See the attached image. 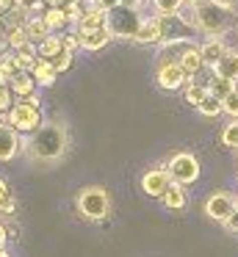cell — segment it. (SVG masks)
Returning a JSON list of instances; mask_svg holds the SVG:
<instances>
[{"label": "cell", "mask_w": 238, "mask_h": 257, "mask_svg": "<svg viewBox=\"0 0 238 257\" xmlns=\"http://www.w3.org/2000/svg\"><path fill=\"white\" fill-rule=\"evenodd\" d=\"M66 150H69V130L58 119H50L36 133L22 139V152L36 163H55L66 155Z\"/></svg>", "instance_id": "cell-1"}, {"label": "cell", "mask_w": 238, "mask_h": 257, "mask_svg": "<svg viewBox=\"0 0 238 257\" xmlns=\"http://www.w3.org/2000/svg\"><path fill=\"white\" fill-rule=\"evenodd\" d=\"M194 12H197V31L199 34L210 36V39H224L227 36V31H230V25H232L230 9H221L219 3L208 0V3L197 6Z\"/></svg>", "instance_id": "cell-2"}, {"label": "cell", "mask_w": 238, "mask_h": 257, "mask_svg": "<svg viewBox=\"0 0 238 257\" xmlns=\"http://www.w3.org/2000/svg\"><path fill=\"white\" fill-rule=\"evenodd\" d=\"M75 207L86 221H105L111 216V194L103 185H86L77 191Z\"/></svg>", "instance_id": "cell-3"}, {"label": "cell", "mask_w": 238, "mask_h": 257, "mask_svg": "<svg viewBox=\"0 0 238 257\" xmlns=\"http://www.w3.org/2000/svg\"><path fill=\"white\" fill-rule=\"evenodd\" d=\"M144 20H147V17L141 14V9L116 6V9H111V12H108L105 28H108V34L114 36V39H127V42H133Z\"/></svg>", "instance_id": "cell-4"}, {"label": "cell", "mask_w": 238, "mask_h": 257, "mask_svg": "<svg viewBox=\"0 0 238 257\" xmlns=\"http://www.w3.org/2000/svg\"><path fill=\"white\" fill-rule=\"evenodd\" d=\"M6 119H9V124H11V127H14L20 136H31V133H36V130L44 124V119H42V108L28 105L25 100H17V102H14V108H11L9 113H6Z\"/></svg>", "instance_id": "cell-5"}, {"label": "cell", "mask_w": 238, "mask_h": 257, "mask_svg": "<svg viewBox=\"0 0 238 257\" xmlns=\"http://www.w3.org/2000/svg\"><path fill=\"white\" fill-rule=\"evenodd\" d=\"M166 172H169L172 183L177 185H191L199 180V161L197 155H191V152H175V155H169V161H166Z\"/></svg>", "instance_id": "cell-6"}, {"label": "cell", "mask_w": 238, "mask_h": 257, "mask_svg": "<svg viewBox=\"0 0 238 257\" xmlns=\"http://www.w3.org/2000/svg\"><path fill=\"white\" fill-rule=\"evenodd\" d=\"M238 207L235 196L227 194V191H216V194L208 196V202H205V216L210 218V221H219L224 224L227 218H230V213Z\"/></svg>", "instance_id": "cell-7"}, {"label": "cell", "mask_w": 238, "mask_h": 257, "mask_svg": "<svg viewBox=\"0 0 238 257\" xmlns=\"http://www.w3.org/2000/svg\"><path fill=\"white\" fill-rule=\"evenodd\" d=\"M20 152H22V136L9 124L6 113H0V163L14 161Z\"/></svg>", "instance_id": "cell-8"}, {"label": "cell", "mask_w": 238, "mask_h": 257, "mask_svg": "<svg viewBox=\"0 0 238 257\" xmlns=\"http://www.w3.org/2000/svg\"><path fill=\"white\" fill-rule=\"evenodd\" d=\"M169 185H172V177H169V172H166V163H161V166H155V169H147L144 177H141V191L147 196H152V199H161V196L169 191Z\"/></svg>", "instance_id": "cell-9"}, {"label": "cell", "mask_w": 238, "mask_h": 257, "mask_svg": "<svg viewBox=\"0 0 238 257\" xmlns=\"http://www.w3.org/2000/svg\"><path fill=\"white\" fill-rule=\"evenodd\" d=\"M194 47V39H166L158 45V56H155V67H169V64H180L183 53Z\"/></svg>", "instance_id": "cell-10"}, {"label": "cell", "mask_w": 238, "mask_h": 257, "mask_svg": "<svg viewBox=\"0 0 238 257\" xmlns=\"http://www.w3.org/2000/svg\"><path fill=\"white\" fill-rule=\"evenodd\" d=\"M155 80H158V86L164 91H180L186 89V83L191 78L183 72L180 64H169V67H155Z\"/></svg>", "instance_id": "cell-11"}, {"label": "cell", "mask_w": 238, "mask_h": 257, "mask_svg": "<svg viewBox=\"0 0 238 257\" xmlns=\"http://www.w3.org/2000/svg\"><path fill=\"white\" fill-rule=\"evenodd\" d=\"M210 78H224V80H238V50H227L219 61L210 67Z\"/></svg>", "instance_id": "cell-12"}, {"label": "cell", "mask_w": 238, "mask_h": 257, "mask_svg": "<svg viewBox=\"0 0 238 257\" xmlns=\"http://www.w3.org/2000/svg\"><path fill=\"white\" fill-rule=\"evenodd\" d=\"M105 20H108V12H103L100 6H94L92 0L86 3V12H83L81 23L75 25L77 34H89V31H97V28H105Z\"/></svg>", "instance_id": "cell-13"}, {"label": "cell", "mask_w": 238, "mask_h": 257, "mask_svg": "<svg viewBox=\"0 0 238 257\" xmlns=\"http://www.w3.org/2000/svg\"><path fill=\"white\" fill-rule=\"evenodd\" d=\"M136 45H161L164 42V31H161V23H158V17H147L141 23V28H138V34H136Z\"/></svg>", "instance_id": "cell-14"}, {"label": "cell", "mask_w": 238, "mask_h": 257, "mask_svg": "<svg viewBox=\"0 0 238 257\" xmlns=\"http://www.w3.org/2000/svg\"><path fill=\"white\" fill-rule=\"evenodd\" d=\"M9 86H11V91H14L17 100H25V97L36 94V80H33L31 72H17L14 78L9 80Z\"/></svg>", "instance_id": "cell-15"}, {"label": "cell", "mask_w": 238, "mask_h": 257, "mask_svg": "<svg viewBox=\"0 0 238 257\" xmlns=\"http://www.w3.org/2000/svg\"><path fill=\"white\" fill-rule=\"evenodd\" d=\"M114 36L108 34V28H97V31H89V34H81V50H89V53H97L103 50Z\"/></svg>", "instance_id": "cell-16"}, {"label": "cell", "mask_w": 238, "mask_h": 257, "mask_svg": "<svg viewBox=\"0 0 238 257\" xmlns=\"http://www.w3.org/2000/svg\"><path fill=\"white\" fill-rule=\"evenodd\" d=\"M180 67H183V72H186L188 78H197V75L202 72V69H205V61H202V53H199V45L188 47V50L183 53Z\"/></svg>", "instance_id": "cell-17"}, {"label": "cell", "mask_w": 238, "mask_h": 257, "mask_svg": "<svg viewBox=\"0 0 238 257\" xmlns=\"http://www.w3.org/2000/svg\"><path fill=\"white\" fill-rule=\"evenodd\" d=\"M227 50H230V47L224 45V39H208V42L199 45V53H202V61H205V67H208V69L213 67V64L219 61Z\"/></svg>", "instance_id": "cell-18"}, {"label": "cell", "mask_w": 238, "mask_h": 257, "mask_svg": "<svg viewBox=\"0 0 238 257\" xmlns=\"http://www.w3.org/2000/svg\"><path fill=\"white\" fill-rule=\"evenodd\" d=\"M31 75H33V80H36V86H44V89L58 80V72H55V67L50 64V58H39L36 67L31 69Z\"/></svg>", "instance_id": "cell-19"}, {"label": "cell", "mask_w": 238, "mask_h": 257, "mask_svg": "<svg viewBox=\"0 0 238 257\" xmlns=\"http://www.w3.org/2000/svg\"><path fill=\"white\" fill-rule=\"evenodd\" d=\"M208 94H210L208 80H188L186 89H183V97H186V102H188V105H194V108H197Z\"/></svg>", "instance_id": "cell-20"}, {"label": "cell", "mask_w": 238, "mask_h": 257, "mask_svg": "<svg viewBox=\"0 0 238 257\" xmlns=\"http://www.w3.org/2000/svg\"><path fill=\"white\" fill-rule=\"evenodd\" d=\"M161 202H164V205L169 207V210L180 213V210H186V205H188V196H186V191H183V185L172 183V185H169V191H166V194L161 196Z\"/></svg>", "instance_id": "cell-21"}, {"label": "cell", "mask_w": 238, "mask_h": 257, "mask_svg": "<svg viewBox=\"0 0 238 257\" xmlns=\"http://www.w3.org/2000/svg\"><path fill=\"white\" fill-rule=\"evenodd\" d=\"M42 20H44V25L50 28V34H64V28L69 25V20H66L64 9H44Z\"/></svg>", "instance_id": "cell-22"}, {"label": "cell", "mask_w": 238, "mask_h": 257, "mask_svg": "<svg viewBox=\"0 0 238 257\" xmlns=\"http://www.w3.org/2000/svg\"><path fill=\"white\" fill-rule=\"evenodd\" d=\"M36 50H39V58H55L64 50V39H61V34H50L44 42L36 45Z\"/></svg>", "instance_id": "cell-23"}, {"label": "cell", "mask_w": 238, "mask_h": 257, "mask_svg": "<svg viewBox=\"0 0 238 257\" xmlns=\"http://www.w3.org/2000/svg\"><path fill=\"white\" fill-rule=\"evenodd\" d=\"M25 31H28V39L33 42V45H39V42H44L50 36V28L44 25V20L42 17H31L25 23Z\"/></svg>", "instance_id": "cell-24"}, {"label": "cell", "mask_w": 238, "mask_h": 257, "mask_svg": "<svg viewBox=\"0 0 238 257\" xmlns=\"http://www.w3.org/2000/svg\"><path fill=\"white\" fill-rule=\"evenodd\" d=\"M28 31H25V25H11L9 31H6V47L9 50H20V47H25L28 45Z\"/></svg>", "instance_id": "cell-25"}, {"label": "cell", "mask_w": 238, "mask_h": 257, "mask_svg": "<svg viewBox=\"0 0 238 257\" xmlns=\"http://www.w3.org/2000/svg\"><path fill=\"white\" fill-rule=\"evenodd\" d=\"M14 213H17V199L11 194L9 183L0 177V216H14Z\"/></svg>", "instance_id": "cell-26"}, {"label": "cell", "mask_w": 238, "mask_h": 257, "mask_svg": "<svg viewBox=\"0 0 238 257\" xmlns=\"http://www.w3.org/2000/svg\"><path fill=\"white\" fill-rule=\"evenodd\" d=\"M183 6H186L183 0H152L155 17H175V14H180Z\"/></svg>", "instance_id": "cell-27"}, {"label": "cell", "mask_w": 238, "mask_h": 257, "mask_svg": "<svg viewBox=\"0 0 238 257\" xmlns=\"http://www.w3.org/2000/svg\"><path fill=\"white\" fill-rule=\"evenodd\" d=\"M197 111L202 113V116L210 119V116H219V113H224V105H221V100H219L216 94H208V97H205V100L197 105Z\"/></svg>", "instance_id": "cell-28"}, {"label": "cell", "mask_w": 238, "mask_h": 257, "mask_svg": "<svg viewBox=\"0 0 238 257\" xmlns=\"http://www.w3.org/2000/svg\"><path fill=\"white\" fill-rule=\"evenodd\" d=\"M221 144L230 147V150H238V119H230V122L221 127Z\"/></svg>", "instance_id": "cell-29"}, {"label": "cell", "mask_w": 238, "mask_h": 257, "mask_svg": "<svg viewBox=\"0 0 238 257\" xmlns=\"http://www.w3.org/2000/svg\"><path fill=\"white\" fill-rule=\"evenodd\" d=\"M208 86H210V94H216L219 100H224V97L235 89V83H232V80H224V78H210Z\"/></svg>", "instance_id": "cell-30"}, {"label": "cell", "mask_w": 238, "mask_h": 257, "mask_svg": "<svg viewBox=\"0 0 238 257\" xmlns=\"http://www.w3.org/2000/svg\"><path fill=\"white\" fill-rule=\"evenodd\" d=\"M14 108V91L6 80H0V113H9Z\"/></svg>", "instance_id": "cell-31"}, {"label": "cell", "mask_w": 238, "mask_h": 257, "mask_svg": "<svg viewBox=\"0 0 238 257\" xmlns=\"http://www.w3.org/2000/svg\"><path fill=\"white\" fill-rule=\"evenodd\" d=\"M72 58H75V53H69V50H61L55 58H50V64H53V67H55V72L61 75V72H66V69L72 67Z\"/></svg>", "instance_id": "cell-32"}, {"label": "cell", "mask_w": 238, "mask_h": 257, "mask_svg": "<svg viewBox=\"0 0 238 257\" xmlns=\"http://www.w3.org/2000/svg\"><path fill=\"white\" fill-rule=\"evenodd\" d=\"M221 105H224V113H227L230 119H238V86L224 97V100H221Z\"/></svg>", "instance_id": "cell-33"}, {"label": "cell", "mask_w": 238, "mask_h": 257, "mask_svg": "<svg viewBox=\"0 0 238 257\" xmlns=\"http://www.w3.org/2000/svg\"><path fill=\"white\" fill-rule=\"evenodd\" d=\"M83 12H86V3H66L64 6V14H66V20H69V25L81 23Z\"/></svg>", "instance_id": "cell-34"}, {"label": "cell", "mask_w": 238, "mask_h": 257, "mask_svg": "<svg viewBox=\"0 0 238 257\" xmlns=\"http://www.w3.org/2000/svg\"><path fill=\"white\" fill-rule=\"evenodd\" d=\"M61 39H64V50L69 53L81 50V34L77 31H66V34H61Z\"/></svg>", "instance_id": "cell-35"}, {"label": "cell", "mask_w": 238, "mask_h": 257, "mask_svg": "<svg viewBox=\"0 0 238 257\" xmlns=\"http://www.w3.org/2000/svg\"><path fill=\"white\" fill-rule=\"evenodd\" d=\"M224 229H227L230 235H238V207L230 213V218L224 221Z\"/></svg>", "instance_id": "cell-36"}, {"label": "cell", "mask_w": 238, "mask_h": 257, "mask_svg": "<svg viewBox=\"0 0 238 257\" xmlns=\"http://www.w3.org/2000/svg\"><path fill=\"white\" fill-rule=\"evenodd\" d=\"M94 6H100L103 12H111V9H116V6H122V0H92Z\"/></svg>", "instance_id": "cell-37"}, {"label": "cell", "mask_w": 238, "mask_h": 257, "mask_svg": "<svg viewBox=\"0 0 238 257\" xmlns=\"http://www.w3.org/2000/svg\"><path fill=\"white\" fill-rule=\"evenodd\" d=\"M14 6H17V0H0V17L6 20V14H9Z\"/></svg>", "instance_id": "cell-38"}, {"label": "cell", "mask_w": 238, "mask_h": 257, "mask_svg": "<svg viewBox=\"0 0 238 257\" xmlns=\"http://www.w3.org/2000/svg\"><path fill=\"white\" fill-rule=\"evenodd\" d=\"M6 31H9V25H6V20L0 17V50L6 47Z\"/></svg>", "instance_id": "cell-39"}, {"label": "cell", "mask_w": 238, "mask_h": 257, "mask_svg": "<svg viewBox=\"0 0 238 257\" xmlns=\"http://www.w3.org/2000/svg\"><path fill=\"white\" fill-rule=\"evenodd\" d=\"M213 3H219L221 9H230V12H232V9L238 6V0H213Z\"/></svg>", "instance_id": "cell-40"}, {"label": "cell", "mask_w": 238, "mask_h": 257, "mask_svg": "<svg viewBox=\"0 0 238 257\" xmlns=\"http://www.w3.org/2000/svg\"><path fill=\"white\" fill-rule=\"evenodd\" d=\"M47 3V9H64L66 6V0H44Z\"/></svg>", "instance_id": "cell-41"}, {"label": "cell", "mask_w": 238, "mask_h": 257, "mask_svg": "<svg viewBox=\"0 0 238 257\" xmlns=\"http://www.w3.org/2000/svg\"><path fill=\"white\" fill-rule=\"evenodd\" d=\"M25 102H28V105H36V108H42V100H39V94H31V97H25Z\"/></svg>", "instance_id": "cell-42"}, {"label": "cell", "mask_w": 238, "mask_h": 257, "mask_svg": "<svg viewBox=\"0 0 238 257\" xmlns=\"http://www.w3.org/2000/svg\"><path fill=\"white\" fill-rule=\"evenodd\" d=\"M6 240H9V232H6V227L0 224V249H6Z\"/></svg>", "instance_id": "cell-43"}, {"label": "cell", "mask_w": 238, "mask_h": 257, "mask_svg": "<svg viewBox=\"0 0 238 257\" xmlns=\"http://www.w3.org/2000/svg\"><path fill=\"white\" fill-rule=\"evenodd\" d=\"M144 0H122V6H130V9H141Z\"/></svg>", "instance_id": "cell-44"}, {"label": "cell", "mask_w": 238, "mask_h": 257, "mask_svg": "<svg viewBox=\"0 0 238 257\" xmlns=\"http://www.w3.org/2000/svg\"><path fill=\"white\" fill-rule=\"evenodd\" d=\"M183 3H186V6H194V9H197V6H202V3H208V0H183Z\"/></svg>", "instance_id": "cell-45"}, {"label": "cell", "mask_w": 238, "mask_h": 257, "mask_svg": "<svg viewBox=\"0 0 238 257\" xmlns=\"http://www.w3.org/2000/svg\"><path fill=\"white\" fill-rule=\"evenodd\" d=\"M17 3H20V6H25V9H31L33 3H36V0H17Z\"/></svg>", "instance_id": "cell-46"}, {"label": "cell", "mask_w": 238, "mask_h": 257, "mask_svg": "<svg viewBox=\"0 0 238 257\" xmlns=\"http://www.w3.org/2000/svg\"><path fill=\"white\" fill-rule=\"evenodd\" d=\"M0 257H9V251H6V249H0Z\"/></svg>", "instance_id": "cell-47"}, {"label": "cell", "mask_w": 238, "mask_h": 257, "mask_svg": "<svg viewBox=\"0 0 238 257\" xmlns=\"http://www.w3.org/2000/svg\"><path fill=\"white\" fill-rule=\"evenodd\" d=\"M235 202H238V196H235Z\"/></svg>", "instance_id": "cell-48"}, {"label": "cell", "mask_w": 238, "mask_h": 257, "mask_svg": "<svg viewBox=\"0 0 238 257\" xmlns=\"http://www.w3.org/2000/svg\"><path fill=\"white\" fill-rule=\"evenodd\" d=\"M235 28H238V23H235Z\"/></svg>", "instance_id": "cell-49"}, {"label": "cell", "mask_w": 238, "mask_h": 257, "mask_svg": "<svg viewBox=\"0 0 238 257\" xmlns=\"http://www.w3.org/2000/svg\"><path fill=\"white\" fill-rule=\"evenodd\" d=\"M235 152H238V150H235Z\"/></svg>", "instance_id": "cell-50"}]
</instances>
